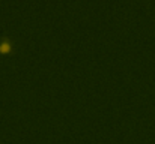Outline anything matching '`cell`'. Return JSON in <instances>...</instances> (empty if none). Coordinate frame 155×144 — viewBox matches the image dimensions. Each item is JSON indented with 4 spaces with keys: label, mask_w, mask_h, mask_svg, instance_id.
I'll use <instances>...</instances> for the list:
<instances>
[{
    "label": "cell",
    "mask_w": 155,
    "mask_h": 144,
    "mask_svg": "<svg viewBox=\"0 0 155 144\" xmlns=\"http://www.w3.org/2000/svg\"><path fill=\"white\" fill-rule=\"evenodd\" d=\"M8 48H9V45H8V42H6V41H3V42L0 44V51H6Z\"/></svg>",
    "instance_id": "1"
}]
</instances>
